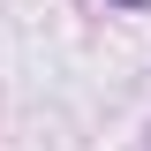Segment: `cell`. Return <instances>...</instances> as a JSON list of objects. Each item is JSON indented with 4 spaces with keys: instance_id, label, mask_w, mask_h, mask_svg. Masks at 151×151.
Masks as SVG:
<instances>
[{
    "instance_id": "cell-1",
    "label": "cell",
    "mask_w": 151,
    "mask_h": 151,
    "mask_svg": "<svg viewBox=\"0 0 151 151\" xmlns=\"http://www.w3.org/2000/svg\"><path fill=\"white\" fill-rule=\"evenodd\" d=\"M129 8H144V0H129Z\"/></svg>"
}]
</instances>
